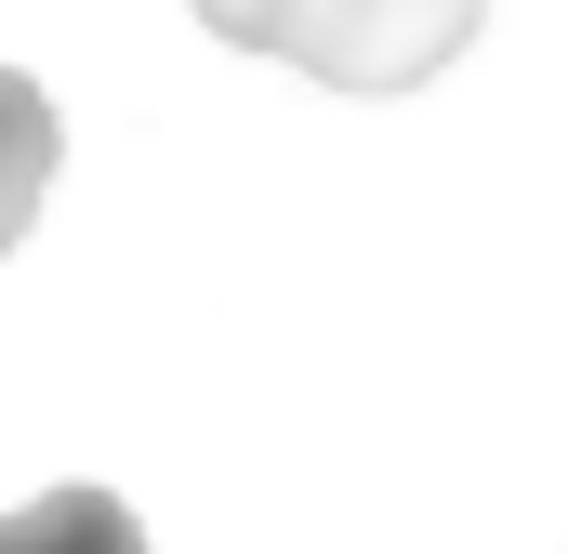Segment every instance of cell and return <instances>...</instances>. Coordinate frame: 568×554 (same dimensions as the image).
I'll return each instance as SVG.
<instances>
[{
  "label": "cell",
  "mask_w": 568,
  "mask_h": 554,
  "mask_svg": "<svg viewBox=\"0 0 568 554\" xmlns=\"http://www.w3.org/2000/svg\"><path fill=\"white\" fill-rule=\"evenodd\" d=\"M489 0H199L212 40L239 53H278L331 93H424L436 66L476 40Z\"/></svg>",
  "instance_id": "6da1fadb"
},
{
  "label": "cell",
  "mask_w": 568,
  "mask_h": 554,
  "mask_svg": "<svg viewBox=\"0 0 568 554\" xmlns=\"http://www.w3.org/2000/svg\"><path fill=\"white\" fill-rule=\"evenodd\" d=\"M53 93L27 80V66H0V252L27 238V212H40V185H53Z\"/></svg>",
  "instance_id": "3957f363"
},
{
  "label": "cell",
  "mask_w": 568,
  "mask_h": 554,
  "mask_svg": "<svg viewBox=\"0 0 568 554\" xmlns=\"http://www.w3.org/2000/svg\"><path fill=\"white\" fill-rule=\"evenodd\" d=\"M0 554H145V529L120 489H40L0 515Z\"/></svg>",
  "instance_id": "7a4b0ae2"
}]
</instances>
